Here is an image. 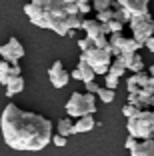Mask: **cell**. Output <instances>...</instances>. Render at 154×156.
Segmentation results:
<instances>
[{
	"instance_id": "6da1fadb",
	"label": "cell",
	"mask_w": 154,
	"mask_h": 156,
	"mask_svg": "<svg viewBox=\"0 0 154 156\" xmlns=\"http://www.w3.org/2000/svg\"><path fill=\"white\" fill-rule=\"evenodd\" d=\"M0 132L8 148L16 152H36L52 142V122L42 114L26 112L16 104H6L0 116Z\"/></svg>"
},
{
	"instance_id": "7a4b0ae2",
	"label": "cell",
	"mask_w": 154,
	"mask_h": 156,
	"mask_svg": "<svg viewBox=\"0 0 154 156\" xmlns=\"http://www.w3.org/2000/svg\"><path fill=\"white\" fill-rule=\"evenodd\" d=\"M66 114L68 118H82V116H94L96 112V98L94 94L86 92V94H82V92H72V96L68 98L66 102Z\"/></svg>"
},
{
	"instance_id": "3957f363",
	"label": "cell",
	"mask_w": 154,
	"mask_h": 156,
	"mask_svg": "<svg viewBox=\"0 0 154 156\" xmlns=\"http://www.w3.org/2000/svg\"><path fill=\"white\" fill-rule=\"evenodd\" d=\"M126 130L138 140H150L154 136V110H140L138 116L126 122Z\"/></svg>"
},
{
	"instance_id": "277c9868",
	"label": "cell",
	"mask_w": 154,
	"mask_h": 156,
	"mask_svg": "<svg viewBox=\"0 0 154 156\" xmlns=\"http://www.w3.org/2000/svg\"><path fill=\"white\" fill-rule=\"evenodd\" d=\"M78 60H84L96 74H102V76H106V74L110 72V64L114 62L110 50H100V48H96V46L90 48L88 52H80Z\"/></svg>"
},
{
	"instance_id": "5b68a950",
	"label": "cell",
	"mask_w": 154,
	"mask_h": 156,
	"mask_svg": "<svg viewBox=\"0 0 154 156\" xmlns=\"http://www.w3.org/2000/svg\"><path fill=\"white\" fill-rule=\"evenodd\" d=\"M128 26L132 30V38L138 40L140 44H146V40L154 36V18L150 16V12L142 14V16H134Z\"/></svg>"
},
{
	"instance_id": "8992f818",
	"label": "cell",
	"mask_w": 154,
	"mask_h": 156,
	"mask_svg": "<svg viewBox=\"0 0 154 156\" xmlns=\"http://www.w3.org/2000/svg\"><path fill=\"white\" fill-rule=\"evenodd\" d=\"M0 56H2V60L10 62V64H18L20 58L24 56V46L18 42V38L12 36L6 44L0 46Z\"/></svg>"
},
{
	"instance_id": "52a82bcc",
	"label": "cell",
	"mask_w": 154,
	"mask_h": 156,
	"mask_svg": "<svg viewBox=\"0 0 154 156\" xmlns=\"http://www.w3.org/2000/svg\"><path fill=\"white\" fill-rule=\"evenodd\" d=\"M70 78H72V76H70V72L64 70V66H62L60 60H54L52 66L48 68V80H50V84H52L54 88H64L68 84Z\"/></svg>"
},
{
	"instance_id": "ba28073f",
	"label": "cell",
	"mask_w": 154,
	"mask_h": 156,
	"mask_svg": "<svg viewBox=\"0 0 154 156\" xmlns=\"http://www.w3.org/2000/svg\"><path fill=\"white\" fill-rule=\"evenodd\" d=\"M82 30L86 32V36L90 38V40H96V38H100V36H110L108 24L98 22L96 18H84V22H82Z\"/></svg>"
},
{
	"instance_id": "9c48e42d",
	"label": "cell",
	"mask_w": 154,
	"mask_h": 156,
	"mask_svg": "<svg viewBox=\"0 0 154 156\" xmlns=\"http://www.w3.org/2000/svg\"><path fill=\"white\" fill-rule=\"evenodd\" d=\"M24 14L28 16L30 24L40 28L42 20H44V4H42V0H30L28 4H24Z\"/></svg>"
},
{
	"instance_id": "30bf717a",
	"label": "cell",
	"mask_w": 154,
	"mask_h": 156,
	"mask_svg": "<svg viewBox=\"0 0 154 156\" xmlns=\"http://www.w3.org/2000/svg\"><path fill=\"white\" fill-rule=\"evenodd\" d=\"M118 6H122L132 18L134 16H142L148 12V2L150 0H114Z\"/></svg>"
},
{
	"instance_id": "8fae6325",
	"label": "cell",
	"mask_w": 154,
	"mask_h": 156,
	"mask_svg": "<svg viewBox=\"0 0 154 156\" xmlns=\"http://www.w3.org/2000/svg\"><path fill=\"white\" fill-rule=\"evenodd\" d=\"M96 126V120L94 116H82V118H78L76 122H74V130L72 134H82V132H90L92 128Z\"/></svg>"
},
{
	"instance_id": "7c38bea8",
	"label": "cell",
	"mask_w": 154,
	"mask_h": 156,
	"mask_svg": "<svg viewBox=\"0 0 154 156\" xmlns=\"http://www.w3.org/2000/svg\"><path fill=\"white\" fill-rule=\"evenodd\" d=\"M24 90V78L22 76H10L8 78V84H6V96L12 98L16 94Z\"/></svg>"
},
{
	"instance_id": "4fadbf2b",
	"label": "cell",
	"mask_w": 154,
	"mask_h": 156,
	"mask_svg": "<svg viewBox=\"0 0 154 156\" xmlns=\"http://www.w3.org/2000/svg\"><path fill=\"white\" fill-rule=\"evenodd\" d=\"M130 156H154V140H140V144L130 150Z\"/></svg>"
},
{
	"instance_id": "5bb4252c",
	"label": "cell",
	"mask_w": 154,
	"mask_h": 156,
	"mask_svg": "<svg viewBox=\"0 0 154 156\" xmlns=\"http://www.w3.org/2000/svg\"><path fill=\"white\" fill-rule=\"evenodd\" d=\"M72 130H74V122L70 118H62V120H58V124H56V134H60V136H70L72 134Z\"/></svg>"
},
{
	"instance_id": "9a60e30c",
	"label": "cell",
	"mask_w": 154,
	"mask_h": 156,
	"mask_svg": "<svg viewBox=\"0 0 154 156\" xmlns=\"http://www.w3.org/2000/svg\"><path fill=\"white\" fill-rule=\"evenodd\" d=\"M144 44H140L138 40H134V38H124L122 44H120V50L122 52H130V54H138V50H140Z\"/></svg>"
},
{
	"instance_id": "2e32d148",
	"label": "cell",
	"mask_w": 154,
	"mask_h": 156,
	"mask_svg": "<svg viewBox=\"0 0 154 156\" xmlns=\"http://www.w3.org/2000/svg\"><path fill=\"white\" fill-rule=\"evenodd\" d=\"M76 68L80 70V74H82V82H84V84H86V82H92V80H94L96 72L86 64V62H84V60H78V66H76Z\"/></svg>"
},
{
	"instance_id": "e0dca14e",
	"label": "cell",
	"mask_w": 154,
	"mask_h": 156,
	"mask_svg": "<svg viewBox=\"0 0 154 156\" xmlns=\"http://www.w3.org/2000/svg\"><path fill=\"white\" fill-rule=\"evenodd\" d=\"M44 10H54V8H68V6L76 4V0H42Z\"/></svg>"
},
{
	"instance_id": "ac0fdd59",
	"label": "cell",
	"mask_w": 154,
	"mask_h": 156,
	"mask_svg": "<svg viewBox=\"0 0 154 156\" xmlns=\"http://www.w3.org/2000/svg\"><path fill=\"white\" fill-rule=\"evenodd\" d=\"M10 68H12V64L0 58V84H2V86H6V84H8V78H10Z\"/></svg>"
},
{
	"instance_id": "d6986e66",
	"label": "cell",
	"mask_w": 154,
	"mask_h": 156,
	"mask_svg": "<svg viewBox=\"0 0 154 156\" xmlns=\"http://www.w3.org/2000/svg\"><path fill=\"white\" fill-rule=\"evenodd\" d=\"M114 20H118V22H122V24H130L132 16H130V14H128L126 10L122 8V6L114 4Z\"/></svg>"
},
{
	"instance_id": "ffe728a7",
	"label": "cell",
	"mask_w": 154,
	"mask_h": 156,
	"mask_svg": "<svg viewBox=\"0 0 154 156\" xmlns=\"http://www.w3.org/2000/svg\"><path fill=\"white\" fill-rule=\"evenodd\" d=\"M114 4H116L114 0H92V10L98 14V12H104V10H110Z\"/></svg>"
},
{
	"instance_id": "44dd1931",
	"label": "cell",
	"mask_w": 154,
	"mask_h": 156,
	"mask_svg": "<svg viewBox=\"0 0 154 156\" xmlns=\"http://www.w3.org/2000/svg\"><path fill=\"white\" fill-rule=\"evenodd\" d=\"M124 72H126V66H124L118 58H114V62L110 64V72L108 74H112V76H116V78H122Z\"/></svg>"
},
{
	"instance_id": "7402d4cb",
	"label": "cell",
	"mask_w": 154,
	"mask_h": 156,
	"mask_svg": "<svg viewBox=\"0 0 154 156\" xmlns=\"http://www.w3.org/2000/svg\"><path fill=\"white\" fill-rule=\"evenodd\" d=\"M98 98L104 102V104H110V102H114V98H116V92L110 90V88H106V86H102L100 92H98Z\"/></svg>"
},
{
	"instance_id": "603a6c76",
	"label": "cell",
	"mask_w": 154,
	"mask_h": 156,
	"mask_svg": "<svg viewBox=\"0 0 154 156\" xmlns=\"http://www.w3.org/2000/svg\"><path fill=\"white\" fill-rule=\"evenodd\" d=\"M130 72H134V74H138V72H144V62H142V58H140V54H136L134 56V60H132V64H130Z\"/></svg>"
},
{
	"instance_id": "cb8c5ba5",
	"label": "cell",
	"mask_w": 154,
	"mask_h": 156,
	"mask_svg": "<svg viewBox=\"0 0 154 156\" xmlns=\"http://www.w3.org/2000/svg\"><path fill=\"white\" fill-rule=\"evenodd\" d=\"M96 20L102 22V24H108L110 20H114V8L104 10V12H98V14H96Z\"/></svg>"
},
{
	"instance_id": "d4e9b609",
	"label": "cell",
	"mask_w": 154,
	"mask_h": 156,
	"mask_svg": "<svg viewBox=\"0 0 154 156\" xmlns=\"http://www.w3.org/2000/svg\"><path fill=\"white\" fill-rule=\"evenodd\" d=\"M138 112H140V108H136L134 104H128V102L124 104V108H122V114L126 116L128 120H130V118H134V116H138Z\"/></svg>"
},
{
	"instance_id": "484cf974",
	"label": "cell",
	"mask_w": 154,
	"mask_h": 156,
	"mask_svg": "<svg viewBox=\"0 0 154 156\" xmlns=\"http://www.w3.org/2000/svg\"><path fill=\"white\" fill-rule=\"evenodd\" d=\"M78 48H80V52H88L90 48H94V40H90L88 36L80 38V40H78Z\"/></svg>"
},
{
	"instance_id": "4316f807",
	"label": "cell",
	"mask_w": 154,
	"mask_h": 156,
	"mask_svg": "<svg viewBox=\"0 0 154 156\" xmlns=\"http://www.w3.org/2000/svg\"><path fill=\"white\" fill-rule=\"evenodd\" d=\"M76 6L80 10V14L84 16V14H88L92 10V0H76Z\"/></svg>"
},
{
	"instance_id": "83f0119b",
	"label": "cell",
	"mask_w": 154,
	"mask_h": 156,
	"mask_svg": "<svg viewBox=\"0 0 154 156\" xmlns=\"http://www.w3.org/2000/svg\"><path fill=\"white\" fill-rule=\"evenodd\" d=\"M108 28H110V34H122L124 24L118 22V20H110V22H108Z\"/></svg>"
},
{
	"instance_id": "f1b7e54d",
	"label": "cell",
	"mask_w": 154,
	"mask_h": 156,
	"mask_svg": "<svg viewBox=\"0 0 154 156\" xmlns=\"http://www.w3.org/2000/svg\"><path fill=\"white\" fill-rule=\"evenodd\" d=\"M134 56H136V54H130V52H122V54L118 56V60H120V62L126 66V70H128V68H130V64H132V60H134Z\"/></svg>"
},
{
	"instance_id": "f546056e",
	"label": "cell",
	"mask_w": 154,
	"mask_h": 156,
	"mask_svg": "<svg viewBox=\"0 0 154 156\" xmlns=\"http://www.w3.org/2000/svg\"><path fill=\"white\" fill-rule=\"evenodd\" d=\"M104 82H106V88H110V90H114V88L118 86V82H120V78L112 76V74H106V76H104Z\"/></svg>"
},
{
	"instance_id": "4dcf8cb0",
	"label": "cell",
	"mask_w": 154,
	"mask_h": 156,
	"mask_svg": "<svg viewBox=\"0 0 154 156\" xmlns=\"http://www.w3.org/2000/svg\"><path fill=\"white\" fill-rule=\"evenodd\" d=\"M52 144L58 146V148H62V146H66V144H68V138L66 136H60V134H54V136H52Z\"/></svg>"
},
{
	"instance_id": "1f68e13d",
	"label": "cell",
	"mask_w": 154,
	"mask_h": 156,
	"mask_svg": "<svg viewBox=\"0 0 154 156\" xmlns=\"http://www.w3.org/2000/svg\"><path fill=\"white\" fill-rule=\"evenodd\" d=\"M138 144H140V140H138V138L128 136V138H126V142H124V148H126V150H134Z\"/></svg>"
},
{
	"instance_id": "d6a6232c",
	"label": "cell",
	"mask_w": 154,
	"mask_h": 156,
	"mask_svg": "<svg viewBox=\"0 0 154 156\" xmlns=\"http://www.w3.org/2000/svg\"><path fill=\"white\" fill-rule=\"evenodd\" d=\"M84 88H86V92H90V94H98L102 86H98V84L92 80V82H86V84H84Z\"/></svg>"
},
{
	"instance_id": "836d02e7",
	"label": "cell",
	"mask_w": 154,
	"mask_h": 156,
	"mask_svg": "<svg viewBox=\"0 0 154 156\" xmlns=\"http://www.w3.org/2000/svg\"><path fill=\"white\" fill-rule=\"evenodd\" d=\"M10 76H22V68H20L18 64H12V68H10Z\"/></svg>"
},
{
	"instance_id": "e575fe53",
	"label": "cell",
	"mask_w": 154,
	"mask_h": 156,
	"mask_svg": "<svg viewBox=\"0 0 154 156\" xmlns=\"http://www.w3.org/2000/svg\"><path fill=\"white\" fill-rule=\"evenodd\" d=\"M70 76H72L74 80H80V82H82V74H80V70H78V68L70 70Z\"/></svg>"
},
{
	"instance_id": "d590c367",
	"label": "cell",
	"mask_w": 154,
	"mask_h": 156,
	"mask_svg": "<svg viewBox=\"0 0 154 156\" xmlns=\"http://www.w3.org/2000/svg\"><path fill=\"white\" fill-rule=\"evenodd\" d=\"M144 46H146V48H148L150 52H154V36H152V38H148V40H146V44H144Z\"/></svg>"
},
{
	"instance_id": "8d00e7d4",
	"label": "cell",
	"mask_w": 154,
	"mask_h": 156,
	"mask_svg": "<svg viewBox=\"0 0 154 156\" xmlns=\"http://www.w3.org/2000/svg\"><path fill=\"white\" fill-rule=\"evenodd\" d=\"M148 74H150V76L154 78V64H152V66H150V68H148Z\"/></svg>"
}]
</instances>
